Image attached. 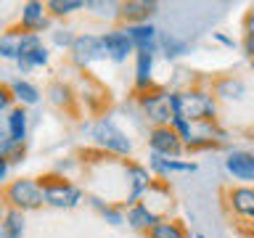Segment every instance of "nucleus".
<instances>
[{"instance_id":"nucleus-1","label":"nucleus","mask_w":254,"mask_h":238,"mask_svg":"<svg viewBox=\"0 0 254 238\" xmlns=\"http://www.w3.org/2000/svg\"><path fill=\"white\" fill-rule=\"evenodd\" d=\"M170 106H172V117H183L188 122V119H204L214 114V101L209 95H201V93H175L170 95Z\"/></svg>"},{"instance_id":"nucleus-2","label":"nucleus","mask_w":254,"mask_h":238,"mask_svg":"<svg viewBox=\"0 0 254 238\" xmlns=\"http://www.w3.org/2000/svg\"><path fill=\"white\" fill-rule=\"evenodd\" d=\"M90 135L95 138V143L106 146L109 151L117 154H130V140L125 138V132L111 122V119H98L95 124H90Z\"/></svg>"},{"instance_id":"nucleus-3","label":"nucleus","mask_w":254,"mask_h":238,"mask_svg":"<svg viewBox=\"0 0 254 238\" xmlns=\"http://www.w3.org/2000/svg\"><path fill=\"white\" fill-rule=\"evenodd\" d=\"M8 198L13 201L16 209H35L43 204V188L35 180H16L8 188Z\"/></svg>"},{"instance_id":"nucleus-4","label":"nucleus","mask_w":254,"mask_h":238,"mask_svg":"<svg viewBox=\"0 0 254 238\" xmlns=\"http://www.w3.org/2000/svg\"><path fill=\"white\" fill-rule=\"evenodd\" d=\"M79 198H82V190L66 185V182H51V185L43 188V201L59 206V209H71V206L79 204Z\"/></svg>"},{"instance_id":"nucleus-5","label":"nucleus","mask_w":254,"mask_h":238,"mask_svg":"<svg viewBox=\"0 0 254 238\" xmlns=\"http://www.w3.org/2000/svg\"><path fill=\"white\" fill-rule=\"evenodd\" d=\"M74 61L77 63H90L95 59H103L106 56V48H103V40L101 37H93V35H82V37H74Z\"/></svg>"},{"instance_id":"nucleus-6","label":"nucleus","mask_w":254,"mask_h":238,"mask_svg":"<svg viewBox=\"0 0 254 238\" xmlns=\"http://www.w3.org/2000/svg\"><path fill=\"white\" fill-rule=\"evenodd\" d=\"M151 148H154L156 156H178L180 154V138L175 135V130L170 127H156L151 132Z\"/></svg>"},{"instance_id":"nucleus-7","label":"nucleus","mask_w":254,"mask_h":238,"mask_svg":"<svg viewBox=\"0 0 254 238\" xmlns=\"http://www.w3.org/2000/svg\"><path fill=\"white\" fill-rule=\"evenodd\" d=\"M225 170L236 180H254V154H249V151H233L225 159Z\"/></svg>"},{"instance_id":"nucleus-8","label":"nucleus","mask_w":254,"mask_h":238,"mask_svg":"<svg viewBox=\"0 0 254 238\" xmlns=\"http://www.w3.org/2000/svg\"><path fill=\"white\" fill-rule=\"evenodd\" d=\"M103 48H106V53L111 56L114 61H125L127 56L132 53V40L127 37V32H109V35H103Z\"/></svg>"},{"instance_id":"nucleus-9","label":"nucleus","mask_w":254,"mask_h":238,"mask_svg":"<svg viewBox=\"0 0 254 238\" xmlns=\"http://www.w3.org/2000/svg\"><path fill=\"white\" fill-rule=\"evenodd\" d=\"M127 37L132 40V45L138 48L140 53H154V40H156V29L151 24H132L127 27Z\"/></svg>"},{"instance_id":"nucleus-10","label":"nucleus","mask_w":254,"mask_h":238,"mask_svg":"<svg viewBox=\"0 0 254 238\" xmlns=\"http://www.w3.org/2000/svg\"><path fill=\"white\" fill-rule=\"evenodd\" d=\"M148 119H154L156 124H167L172 119V106H170V95H154V98L143 101Z\"/></svg>"},{"instance_id":"nucleus-11","label":"nucleus","mask_w":254,"mask_h":238,"mask_svg":"<svg viewBox=\"0 0 254 238\" xmlns=\"http://www.w3.org/2000/svg\"><path fill=\"white\" fill-rule=\"evenodd\" d=\"M8 135H11L13 146L16 143H24V138H27V111L24 109L11 111V117H8Z\"/></svg>"},{"instance_id":"nucleus-12","label":"nucleus","mask_w":254,"mask_h":238,"mask_svg":"<svg viewBox=\"0 0 254 238\" xmlns=\"http://www.w3.org/2000/svg\"><path fill=\"white\" fill-rule=\"evenodd\" d=\"M230 201H233V209L241 212L244 217L254 220V190L252 188H236L230 193Z\"/></svg>"},{"instance_id":"nucleus-13","label":"nucleus","mask_w":254,"mask_h":238,"mask_svg":"<svg viewBox=\"0 0 254 238\" xmlns=\"http://www.w3.org/2000/svg\"><path fill=\"white\" fill-rule=\"evenodd\" d=\"M151 167L156 172H196L193 162H172V159H162V156H151Z\"/></svg>"},{"instance_id":"nucleus-14","label":"nucleus","mask_w":254,"mask_h":238,"mask_svg":"<svg viewBox=\"0 0 254 238\" xmlns=\"http://www.w3.org/2000/svg\"><path fill=\"white\" fill-rule=\"evenodd\" d=\"M24 233V217L19 209L8 212L3 220V230H0V238H21Z\"/></svg>"},{"instance_id":"nucleus-15","label":"nucleus","mask_w":254,"mask_h":238,"mask_svg":"<svg viewBox=\"0 0 254 238\" xmlns=\"http://www.w3.org/2000/svg\"><path fill=\"white\" fill-rule=\"evenodd\" d=\"M125 16H130V19H135L138 24H148V16L156 11V3H146V0H140V3H127L122 5Z\"/></svg>"},{"instance_id":"nucleus-16","label":"nucleus","mask_w":254,"mask_h":238,"mask_svg":"<svg viewBox=\"0 0 254 238\" xmlns=\"http://www.w3.org/2000/svg\"><path fill=\"white\" fill-rule=\"evenodd\" d=\"M127 222L135 228H154L159 220L154 212H148V206H135V209L127 212Z\"/></svg>"},{"instance_id":"nucleus-17","label":"nucleus","mask_w":254,"mask_h":238,"mask_svg":"<svg viewBox=\"0 0 254 238\" xmlns=\"http://www.w3.org/2000/svg\"><path fill=\"white\" fill-rule=\"evenodd\" d=\"M21 24L27 29H35V27H40V24H45V19H43V3H27V5H24Z\"/></svg>"},{"instance_id":"nucleus-18","label":"nucleus","mask_w":254,"mask_h":238,"mask_svg":"<svg viewBox=\"0 0 254 238\" xmlns=\"http://www.w3.org/2000/svg\"><path fill=\"white\" fill-rule=\"evenodd\" d=\"M127 178L132 180V190H130V201H135L143 190L148 188V172L143 170V167H132L130 172H127Z\"/></svg>"},{"instance_id":"nucleus-19","label":"nucleus","mask_w":254,"mask_h":238,"mask_svg":"<svg viewBox=\"0 0 254 238\" xmlns=\"http://www.w3.org/2000/svg\"><path fill=\"white\" fill-rule=\"evenodd\" d=\"M151 66H154V53H138V69H135L138 85H148L151 82Z\"/></svg>"},{"instance_id":"nucleus-20","label":"nucleus","mask_w":254,"mask_h":238,"mask_svg":"<svg viewBox=\"0 0 254 238\" xmlns=\"http://www.w3.org/2000/svg\"><path fill=\"white\" fill-rule=\"evenodd\" d=\"M13 95L21 103H37V98H40L37 87L29 85V82H24V79H16V82H13Z\"/></svg>"},{"instance_id":"nucleus-21","label":"nucleus","mask_w":254,"mask_h":238,"mask_svg":"<svg viewBox=\"0 0 254 238\" xmlns=\"http://www.w3.org/2000/svg\"><path fill=\"white\" fill-rule=\"evenodd\" d=\"M217 95L222 98H241L244 95V82L241 79H222L217 85Z\"/></svg>"},{"instance_id":"nucleus-22","label":"nucleus","mask_w":254,"mask_h":238,"mask_svg":"<svg viewBox=\"0 0 254 238\" xmlns=\"http://www.w3.org/2000/svg\"><path fill=\"white\" fill-rule=\"evenodd\" d=\"M0 56H3V59H19V35H3L0 37Z\"/></svg>"},{"instance_id":"nucleus-23","label":"nucleus","mask_w":254,"mask_h":238,"mask_svg":"<svg viewBox=\"0 0 254 238\" xmlns=\"http://www.w3.org/2000/svg\"><path fill=\"white\" fill-rule=\"evenodd\" d=\"M48 8L56 13V16H64V13H71V11H79V8H85L82 0H51Z\"/></svg>"},{"instance_id":"nucleus-24","label":"nucleus","mask_w":254,"mask_h":238,"mask_svg":"<svg viewBox=\"0 0 254 238\" xmlns=\"http://www.w3.org/2000/svg\"><path fill=\"white\" fill-rule=\"evenodd\" d=\"M151 236L154 238H186L183 230L178 225H172V222H156L154 230H151Z\"/></svg>"},{"instance_id":"nucleus-25","label":"nucleus","mask_w":254,"mask_h":238,"mask_svg":"<svg viewBox=\"0 0 254 238\" xmlns=\"http://www.w3.org/2000/svg\"><path fill=\"white\" fill-rule=\"evenodd\" d=\"M93 204L98 206V209H101V214H103V217H106V220L111 222V225H122V214H119V212L109 209V206H103V204L98 201V198H93Z\"/></svg>"},{"instance_id":"nucleus-26","label":"nucleus","mask_w":254,"mask_h":238,"mask_svg":"<svg viewBox=\"0 0 254 238\" xmlns=\"http://www.w3.org/2000/svg\"><path fill=\"white\" fill-rule=\"evenodd\" d=\"M172 124H175V130L183 135V140L193 143V135H190V124L186 122V119H183V117H172Z\"/></svg>"},{"instance_id":"nucleus-27","label":"nucleus","mask_w":254,"mask_h":238,"mask_svg":"<svg viewBox=\"0 0 254 238\" xmlns=\"http://www.w3.org/2000/svg\"><path fill=\"white\" fill-rule=\"evenodd\" d=\"M11 148H13V140H11V135L0 130V159H5L8 154H11Z\"/></svg>"},{"instance_id":"nucleus-28","label":"nucleus","mask_w":254,"mask_h":238,"mask_svg":"<svg viewBox=\"0 0 254 238\" xmlns=\"http://www.w3.org/2000/svg\"><path fill=\"white\" fill-rule=\"evenodd\" d=\"M53 40H56V45H74V37H71L69 29H59L53 35Z\"/></svg>"},{"instance_id":"nucleus-29","label":"nucleus","mask_w":254,"mask_h":238,"mask_svg":"<svg viewBox=\"0 0 254 238\" xmlns=\"http://www.w3.org/2000/svg\"><path fill=\"white\" fill-rule=\"evenodd\" d=\"M8 106H11V95L5 93V87H0V111H5Z\"/></svg>"},{"instance_id":"nucleus-30","label":"nucleus","mask_w":254,"mask_h":238,"mask_svg":"<svg viewBox=\"0 0 254 238\" xmlns=\"http://www.w3.org/2000/svg\"><path fill=\"white\" fill-rule=\"evenodd\" d=\"M5 172H8V162H5V159H0V180L5 178Z\"/></svg>"},{"instance_id":"nucleus-31","label":"nucleus","mask_w":254,"mask_h":238,"mask_svg":"<svg viewBox=\"0 0 254 238\" xmlns=\"http://www.w3.org/2000/svg\"><path fill=\"white\" fill-rule=\"evenodd\" d=\"M249 35H252V37H254V13H252V16H249Z\"/></svg>"},{"instance_id":"nucleus-32","label":"nucleus","mask_w":254,"mask_h":238,"mask_svg":"<svg viewBox=\"0 0 254 238\" xmlns=\"http://www.w3.org/2000/svg\"><path fill=\"white\" fill-rule=\"evenodd\" d=\"M217 40H220V43H225V45H233V40H228L225 35H217Z\"/></svg>"},{"instance_id":"nucleus-33","label":"nucleus","mask_w":254,"mask_h":238,"mask_svg":"<svg viewBox=\"0 0 254 238\" xmlns=\"http://www.w3.org/2000/svg\"><path fill=\"white\" fill-rule=\"evenodd\" d=\"M252 69H254V56H252Z\"/></svg>"},{"instance_id":"nucleus-34","label":"nucleus","mask_w":254,"mask_h":238,"mask_svg":"<svg viewBox=\"0 0 254 238\" xmlns=\"http://www.w3.org/2000/svg\"><path fill=\"white\" fill-rule=\"evenodd\" d=\"M198 238H204V236H198Z\"/></svg>"}]
</instances>
